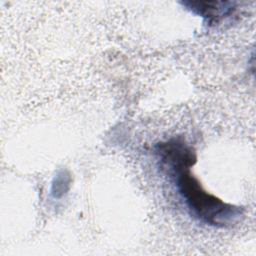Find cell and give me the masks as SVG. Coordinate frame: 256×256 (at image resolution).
Instances as JSON below:
<instances>
[{"label": "cell", "instance_id": "6da1fadb", "mask_svg": "<svg viewBox=\"0 0 256 256\" xmlns=\"http://www.w3.org/2000/svg\"><path fill=\"white\" fill-rule=\"evenodd\" d=\"M155 153L160 166L173 179L174 184L190 213L199 221L214 227H226L237 222L243 208L226 203L208 193L191 173L196 162L193 147L182 138H171L159 142Z\"/></svg>", "mask_w": 256, "mask_h": 256}, {"label": "cell", "instance_id": "3957f363", "mask_svg": "<svg viewBox=\"0 0 256 256\" xmlns=\"http://www.w3.org/2000/svg\"><path fill=\"white\" fill-rule=\"evenodd\" d=\"M70 175L66 171H60L55 176L52 182L51 193L55 198L62 197L69 189L70 186Z\"/></svg>", "mask_w": 256, "mask_h": 256}, {"label": "cell", "instance_id": "7a4b0ae2", "mask_svg": "<svg viewBox=\"0 0 256 256\" xmlns=\"http://www.w3.org/2000/svg\"><path fill=\"white\" fill-rule=\"evenodd\" d=\"M192 13L201 16L209 24L231 16L236 11V2L232 1H182L180 2Z\"/></svg>", "mask_w": 256, "mask_h": 256}]
</instances>
